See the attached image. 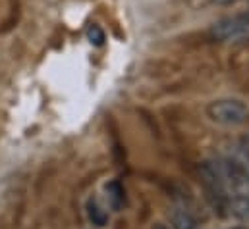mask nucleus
Returning <instances> with one entry per match:
<instances>
[{
    "label": "nucleus",
    "instance_id": "nucleus-1",
    "mask_svg": "<svg viewBox=\"0 0 249 229\" xmlns=\"http://www.w3.org/2000/svg\"><path fill=\"white\" fill-rule=\"evenodd\" d=\"M226 212L242 222H249V158L244 154H232L218 164Z\"/></svg>",
    "mask_w": 249,
    "mask_h": 229
},
{
    "label": "nucleus",
    "instance_id": "nucleus-2",
    "mask_svg": "<svg viewBox=\"0 0 249 229\" xmlns=\"http://www.w3.org/2000/svg\"><path fill=\"white\" fill-rule=\"evenodd\" d=\"M207 115L222 127H240L249 119V106L240 98H218L209 102Z\"/></svg>",
    "mask_w": 249,
    "mask_h": 229
},
{
    "label": "nucleus",
    "instance_id": "nucleus-3",
    "mask_svg": "<svg viewBox=\"0 0 249 229\" xmlns=\"http://www.w3.org/2000/svg\"><path fill=\"white\" fill-rule=\"evenodd\" d=\"M246 31H249V10L222 17L213 25L211 35L214 41H230L244 35Z\"/></svg>",
    "mask_w": 249,
    "mask_h": 229
},
{
    "label": "nucleus",
    "instance_id": "nucleus-4",
    "mask_svg": "<svg viewBox=\"0 0 249 229\" xmlns=\"http://www.w3.org/2000/svg\"><path fill=\"white\" fill-rule=\"evenodd\" d=\"M172 226H174V229H197L195 218L184 206H176L172 210Z\"/></svg>",
    "mask_w": 249,
    "mask_h": 229
},
{
    "label": "nucleus",
    "instance_id": "nucleus-5",
    "mask_svg": "<svg viewBox=\"0 0 249 229\" xmlns=\"http://www.w3.org/2000/svg\"><path fill=\"white\" fill-rule=\"evenodd\" d=\"M87 39H89V43L91 45H95V47H101L103 43H105V31L99 27V25H89V29H87Z\"/></svg>",
    "mask_w": 249,
    "mask_h": 229
},
{
    "label": "nucleus",
    "instance_id": "nucleus-6",
    "mask_svg": "<svg viewBox=\"0 0 249 229\" xmlns=\"http://www.w3.org/2000/svg\"><path fill=\"white\" fill-rule=\"evenodd\" d=\"M153 229H170V228L164 226V224H157V226H153Z\"/></svg>",
    "mask_w": 249,
    "mask_h": 229
},
{
    "label": "nucleus",
    "instance_id": "nucleus-7",
    "mask_svg": "<svg viewBox=\"0 0 249 229\" xmlns=\"http://www.w3.org/2000/svg\"><path fill=\"white\" fill-rule=\"evenodd\" d=\"M218 4H232V2H238V0H216Z\"/></svg>",
    "mask_w": 249,
    "mask_h": 229
}]
</instances>
